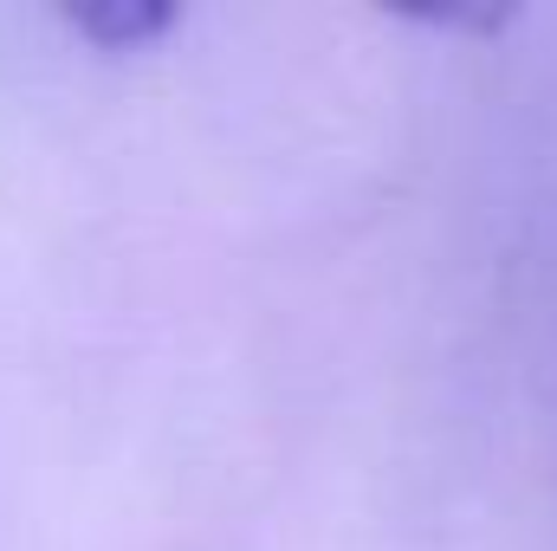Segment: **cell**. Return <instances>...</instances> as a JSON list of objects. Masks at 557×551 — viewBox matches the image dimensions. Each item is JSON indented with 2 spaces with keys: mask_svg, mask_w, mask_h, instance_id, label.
Wrapping results in <instances>:
<instances>
[{
  "mask_svg": "<svg viewBox=\"0 0 557 551\" xmlns=\"http://www.w3.org/2000/svg\"><path fill=\"white\" fill-rule=\"evenodd\" d=\"M65 26L85 33L98 52H137V46L162 39L175 26V7H162V0H98V7L65 13Z\"/></svg>",
  "mask_w": 557,
  "mask_h": 551,
  "instance_id": "obj_1",
  "label": "cell"
}]
</instances>
